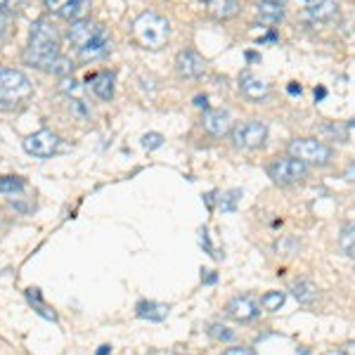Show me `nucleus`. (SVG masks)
Listing matches in <instances>:
<instances>
[{
  "instance_id": "f257e3e1",
  "label": "nucleus",
  "mask_w": 355,
  "mask_h": 355,
  "mask_svg": "<svg viewBox=\"0 0 355 355\" xmlns=\"http://www.w3.org/2000/svg\"><path fill=\"white\" fill-rule=\"evenodd\" d=\"M60 36L57 28L48 19H36L28 31V45L24 50V60L31 67L43 69V71H53L55 62L60 60Z\"/></svg>"
},
{
  "instance_id": "f03ea898",
  "label": "nucleus",
  "mask_w": 355,
  "mask_h": 355,
  "mask_svg": "<svg viewBox=\"0 0 355 355\" xmlns=\"http://www.w3.org/2000/svg\"><path fill=\"white\" fill-rule=\"evenodd\" d=\"M33 83L19 69L0 67V107H21L31 100Z\"/></svg>"
},
{
  "instance_id": "7ed1b4c3",
  "label": "nucleus",
  "mask_w": 355,
  "mask_h": 355,
  "mask_svg": "<svg viewBox=\"0 0 355 355\" xmlns=\"http://www.w3.org/2000/svg\"><path fill=\"white\" fill-rule=\"evenodd\" d=\"M168 19L157 12H142L133 21V36L135 41L147 50H162L168 41Z\"/></svg>"
},
{
  "instance_id": "20e7f679",
  "label": "nucleus",
  "mask_w": 355,
  "mask_h": 355,
  "mask_svg": "<svg viewBox=\"0 0 355 355\" xmlns=\"http://www.w3.org/2000/svg\"><path fill=\"white\" fill-rule=\"evenodd\" d=\"M289 154L303 164H318V166H327L331 162V157H334L331 147L315 140V137H296V140H291Z\"/></svg>"
},
{
  "instance_id": "39448f33",
  "label": "nucleus",
  "mask_w": 355,
  "mask_h": 355,
  "mask_svg": "<svg viewBox=\"0 0 355 355\" xmlns=\"http://www.w3.org/2000/svg\"><path fill=\"white\" fill-rule=\"evenodd\" d=\"M268 140V125L263 121H244L232 128V142L239 150H259Z\"/></svg>"
},
{
  "instance_id": "423d86ee",
  "label": "nucleus",
  "mask_w": 355,
  "mask_h": 355,
  "mask_svg": "<svg viewBox=\"0 0 355 355\" xmlns=\"http://www.w3.org/2000/svg\"><path fill=\"white\" fill-rule=\"evenodd\" d=\"M268 175H270L275 185H296L308 175V164H303L294 157L277 159V162L268 166Z\"/></svg>"
},
{
  "instance_id": "0eeeda50",
  "label": "nucleus",
  "mask_w": 355,
  "mask_h": 355,
  "mask_svg": "<svg viewBox=\"0 0 355 355\" xmlns=\"http://www.w3.org/2000/svg\"><path fill=\"white\" fill-rule=\"evenodd\" d=\"M60 145H62L60 135L48 128H43V130H36V133H31L26 137L24 152L31 154V157H38V159H48V157H53V154H57Z\"/></svg>"
},
{
  "instance_id": "6e6552de",
  "label": "nucleus",
  "mask_w": 355,
  "mask_h": 355,
  "mask_svg": "<svg viewBox=\"0 0 355 355\" xmlns=\"http://www.w3.org/2000/svg\"><path fill=\"white\" fill-rule=\"evenodd\" d=\"M105 33V26L97 24V21H90V19H73L71 26H69L67 36L71 45H76L78 50H83L85 45H90L95 38H100Z\"/></svg>"
},
{
  "instance_id": "1a4fd4ad",
  "label": "nucleus",
  "mask_w": 355,
  "mask_h": 355,
  "mask_svg": "<svg viewBox=\"0 0 355 355\" xmlns=\"http://www.w3.org/2000/svg\"><path fill=\"white\" fill-rule=\"evenodd\" d=\"M225 315L237 322H251L261 315V306L251 296H234L232 301H227Z\"/></svg>"
},
{
  "instance_id": "9d476101",
  "label": "nucleus",
  "mask_w": 355,
  "mask_h": 355,
  "mask_svg": "<svg viewBox=\"0 0 355 355\" xmlns=\"http://www.w3.org/2000/svg\"><path fill=\"white\" fill-rule=\"evenodd\" d=\"M175 69L182 78H199L206 71V62L204 57L194 50H182L175 57Z\"/></svg>"
},
{
  "instance_id": "9b49d317",
  "label": "nucleus",
  "mask_w": 355,
  "mask_h": 355,
  "mask_svg": "<svg viewBox=\"0 0 355 355\" xmlns=\"http://www.w3.org/2000/svg\"><path fill=\"white\" fill-rule=\"evenodd\" d=\"M239 90H242V95L251 102H263L268 97V83L251 71L239 73Z\"/></svg>"
},
{
  "instance_id": "f8f14e48",
  "label": "nucleus",
  "mask_w": 355,
  "mask_h": 355,
  "mask_svg": "<svg viewBox=\"0 0 355 355\" xmlns=\"http://www.w3.org/2000/svg\"><path fill=\"white\" fill-rule=\"evenodd\" d=\"M204 128L209 130L211 135H216V137L227 135V133H230V128H232L230 112H225V110H209V112L204 114Z\"/></svg>"
},
{
  "instance_id": "ddd939ff",
  "label": "nucleus",
  "mask_w": 355,
  "mask_h": 355,
  "mask_svg": "<svg viewBox=\"0 0 355 355\" xmlns=\"http://www.w3.org/2000/svg\"><path fill=\"white\" fill-rule=\"evenodd\" d=\"M171 308L166 303H157V301H140L135 306V315L142 320H150V322H164L168 318Z\"/></svg>"
},
{
  "instance_id": "4468645a",
  "label": "nucleus",
  "mask_w": 355,
  "mask_h": 355,
  "mask_svg": "<svg viewBox=\"0 0 355 355\" xmlns=\"http://www.w3.org/2000/svg\"><path fill=\"white\" fill-rule=\"evenodd\" d=\"M339 17V3L336 0H318L308 8V19L313 21H331Z\"/></svg>"
},
{
  "instance_id": "2eb2a0df",
  "label": "nucleus",
  "mask_w": 355,
  "mask_h": 355,
  "mask_svg": "<svg viewBox=\"0 0 355 355\" xmlns=\"http://www.w3.org/2000/svg\"><path fill=\"white\" fill-rule=\"evenodd\" d=\"M88 83H93V93L100 100H112L114 97V73L112 71H100L88 76Z\"/></svg>"
},
{
  "instance_id": "dca6fc26",
  "label": "nucleus",
  "mask_w": 355,
  "mask_h": 355,
  "mask_svg": "<svg viewBox=\"0 0 355 355\" xmlns=\"http://www.w3.org/2000/svg\"><path fill=\"white\" fill-rule=\"evenodd\" d=\"M112 50V38H110V33H102L100 38H95L90 45H85L83 50H78L81 53L83 60H100V57H105L107 53Z\"/></svg>"
},
{
  "instance_id": "f3484780",
  "label": "nucleus",
  "mask_w": 355,
  "mask_h": 355,
  "mask_svg": "<svg viewBox=\"0 0 355 355\" xmlns=\"http://www.w3.org/2000/svg\"><path fill=\"white\" fill-rule=\"evenodd\" d=\"M291 294H294V299L303 303V306H311L318 299V287L311 282V279H296L294 284H291Z\"/></svg>"
},
{
  "instance_id": "a211bd4d",
  "label": "nucleus",
  "mask_w": 355,
  "mask_h": 355,
  "mask_svg": "<svg viewBox=\"0 0 355 355\" xmlns=\"http://www.w3.org/2000/svg\"><path fill=\"white\" fill-rule=\"evenodd\" d=\"M209 12L216 19H232L239 12V0H209Z\"/></svg>"
},
{
  "instance_id": "6ab92c4d",
  "label": "nucleus",
  "mask_w": 355,
  "mask_h": 355,
  "mask_svg": "<svg viewBox=\"0 0 355 355\" xmlns=\"http://www.w3.org/2000/svg\"><path fill=\"white\" fill-rule=\"evenodd\" d=\"M26 187L24 178L19 175H3L0 178V194H8V197H15Z\"/></svg>"
},
{
  "instance_id": "aec40b11",
  "label": "nucleus",
  "mask_w": 355,
  "mask_h": 355,
  "mask_svg": "<svg viewBox=\"0 0 355 355\" xmlns=\"http://www.w3.org/2000/svg\"><path fill=\"white\" fill-rule=\"evenodd\" d=\"M339 249L346 256H355V223L343 225V230L339 234Z\"/></svg>"
},
{
  "instance_id": "412c9836",
  "label": "nucleus",
  "mask_w": 355,
  "mask_h": 355,
  "mask_svg": "<svg viewBox=\"0 0 355 355\" xmlns=\"http://www.w3.org/2000/svg\"><path fill=\"white\" fill-rule=\"evenodd\" d=\"M284 299H287V294L284 291H268V294L261 296V308L268 313H275L279 311V308L284 306Z\"/></svg>"
},
{
  "instance_id": "4be33fe9",
  "label": "nucleus",
  "mask_w": 355,
  "mask_h": 355,
  "mask_svg": "<svg viewBox=\"0 0 355 355\" xmlns=\"http://www.w3.org/2000/svg\"><path fill=\"white\" fill-rule=\"evenodd\" d=\"M259 15L263 21H270V24H277V21H282V5H272V3H259Z\"/></svg>"
},
{
  "instance_id": "5701e85b",
  "label": "nucleus",
  "mask_w": 355,
  "mask_h": 355,
  "mask_svg": "<svg viewBox=\"0 0 355 355\" xmlns=\"http://www.w3.org/2000/svg\"><path fill=\"white\" fill-rule=\"evenodd\" d=\"M239 199H242V190H230V192H225V194L220 197V202H218V209H220V211H225V214H232V211H237Z\"/></svg>"
},
{
  "instance_id": "b1692460",
  "label": "nucleus",
  "mask_w": 355,
  "mask_h": 355,
  "mask_svg": "<svg viewBox=\"0 0 355 355\" xmlns=\"http://www.w3.org/2000/svg\"><path fill=\"white\" fill-rule=\"evenodd\" d=\"M206 331H209V336H211V339H216V341H232L234 339V331L230 327H225V324H218V322L211 324Z\"/></svg>"
},
{
  "instance_id": "393cba45",
  "label": "nucleus",
  "mask_w": 355,
  "mask_h": 355,
  "mask_svg": "<svg viewBox=\"0 0 355 355\" xmlns=\"http://www.w3.org/2000/svg\"><path fill=\"white\" fill-rule=\"evenodd\" d=\"M60 90L62 93H67L71 100H83L81 97V85H78V81H73V78H62V83H60Z\"/></svg>"
},
{
  "instance_id": "a878e982",
  "label": "nucleus",
  "mask_w": 355,
  "mask_h": 355,
  "mask_svg": "<svg viewBox=\"0 0 355 355\" xmlns=\"http://www.w3.org/2000/svg\"><path fill=\"white\" fill-rule=\"evenodd\" d=\"M164 145V135L162 133H147L142 135V147L145 150H159Z\"/></svg>"
},
{
  "instance_id": "bb28decb",
  "label": "nucleus",
  "mask_w": 355,
  "mask_h": 355,
  "mask_svg": "<svg viewBox=\"0 0 355 355\" xmlns=\"http://www.w3.org/2000/svg\"><path fill=\"white\" fill-rule=\"evenodd\" d=\"M45 3V8L50 10V12H57V15H62L64 10L69 8V5H73L76 0H43Z\"/></svg>"
},
{
  "instance_id": "cd10ccee",
  "label": "nucleus",
  "mask_w": 355,
  "mask_h": 355,
  "mask_svg": "<svg viewBox=\"0 0 355 355\" xmlns=\"http://www.w3.org/2000/svg\"><path fill=\"white\" fill-rule=\"evenodd\" d=\"M73 71V67H71V62L67 60V57H60V60L55 62V67H53V73H71Z\"/></svg>"
},
{
  "instance_id": "c85d7f7f",
  "label": "nucleus",
  "mask_w": 355,
  "mask_h": 355,
  "mask_svg": "<svg viewBox=\"0 0 355 355\" xmlns=\"http://www.w3.org/2000/svg\"><path fill=\"white\" fill-rule=\"evenodd\" d=\"M10 36V17L5 12H0V41Z\"/></svg>"
},
{
  "instance_id": "c756f323",
  "label": "nucleus",
  "mask_w": 355,
  "mask_h": 355,
  "mask_svg": "<svg viewBox=\"0 0 355 355\" xmlns=\"http://www.w3.org/2000/svg\"><path fill=\"white\" fill-rule=\"evenodd\" d=\"M223 355H259L254 351V348H249V346H234V348H227Z\"/></svg>"
},
{
  "instance_id": "7c9ffc66",
  "label": "nucleus",
  "mask_w": 355,
  "mask_h": 355,
  "mask_svg": "<svg viewBox=\"0 0 355 355\" xmlns=\"http://www.w3.org/2000/svg\"><path fill=\"white\" fill-rule=\"evenodd\" d=\"M21 5V0H0V12H15L17 8Z\"/></svg>"
},
{
  "instance_id": "2f4dec72",
  "label": "nucleus",
  "mask_w": 355,
  "mask_h": 355,
  "mask_svg": "<svg viewBox=\"0 0 355 355\" xmlns=\"http://www.w3.org/2000/svg\"><path fill=\"white\" fill-rule=\"evenodd\" d=\"M343 180L351 182V185H355V162L346 166V171H343Z\"/></svg>"
},
{
  "instance_id": "473e14b6",
  "label": "nucleus",
  "mask_w": 355,
  "mask_h": 355,
  "mask_svg": "<svg viewBox=\"0 0 355 355\" xmlns=\"http://www.w3.org/2000/svg\"><path fill=\"white\" fill-rule=\"evenodd\" d=\"M202 246H206V251H209L211 256H216L214 246H211V239H209V232H206V230H202Z\"/></svg>"
},
{
  "instance_id": "72a5a7b5",
  "label": "nucleus",
  "mask_w": 355,
  "mask_h": 355,
  "mask_svg": "<svg viewBox=\"0 0 355 355\" xmlns=\"http://www.w3.org/2000/svg\"><path fill=\"white\" fill-rule=\"evenodd\" d=\"M341 355H355V341H348L341 346Z\"/></svg>"
},
{
  "instance_id": "f704fd0d",
  "label": "nucleus",
  "mask_w": 355,
  "mask_h": 355,
  "mask_svg": "<svg viewBox=\"0 0 355 355\" xmlns=\"http://www.w3.org/2000/svg\"><path fill=\"white\" fill-rule=\"evenodd\" d=\"M194 105H197V107H204V110H206V107H209V97H206V95L194 97Z\"/></svg>"
},
{
  "instance_id": "c9c22d12",
  "label": "nucleus",
  "mask_w": 355,
  "mask_h": 355,
  "mask_svg": "<svg viewBox=\"0 0 355 355\" xmlns=\"http://www.w3.org/2000/svg\"><path fill=\"white\" fill-rule=\"evenodd\" d=\"M287 90H289L291 95H301V90H303V88H301L299 83H289V88H287Z\"/></svg>"
},
{
  "instance_id": "e433bc0d",
  "label": "nucleus",
  "mask_w": 355,
  "mask_h": 355,
  "mask_svg": "<svg viewBox=\"0 0 355 355\" xmlns=\"http://www.w3.org/2000/svg\"><path fill=\"white\" fill-rule=\"evenodd\" d=\"M95 355H112V346H107V343H105V346L97 348V353H95Z\"/></svg>"
},
{
  "instance_id": "4c0bfd02",
  "label": "nucleus",
  "mask_w": 355,
  "mask_h": 355,
  "mask_svg": "<svg viewBox=\"0 0 355 355\" xmlns=\"http://www.w3.org/2000/svg\"><path fill=\"white\" fill-rule=\"evenodd\" d=\"M324 95H327V90L324 88H315V97H318V100H322Z\"/></svg>"
},
{
  "instance_id": "58836bf2",
  "label": "nucleus",
  "mask_w": 355,
  "mask_h": 355,
  "mask_svg": "<svg viewBox=\"0 0 355 355\" xmlns=\"http://www.w3.org/2000/svg\"><path fill=\"white\" fill-rule=\"evenodd\" d=\"M263 3H272V5H284L287 0H263Z\"/></svg>"
},
{
  "instance_id": "ea45409f",
  "label": "nucleus",
  "mask_w": 355,
  "mask_h": 355,
  "mask_svg": "<svg viewBox=\"0 0 355 355\" xmlns=\"http://www.w3.org/2000/svg\"><path fill=\"white\" fill-rule=\"evenodd\" d=\"M214 282H216V275H214V272H211V275H209V277H206V284H214Z\"/></svg>"
}]
</instances>
